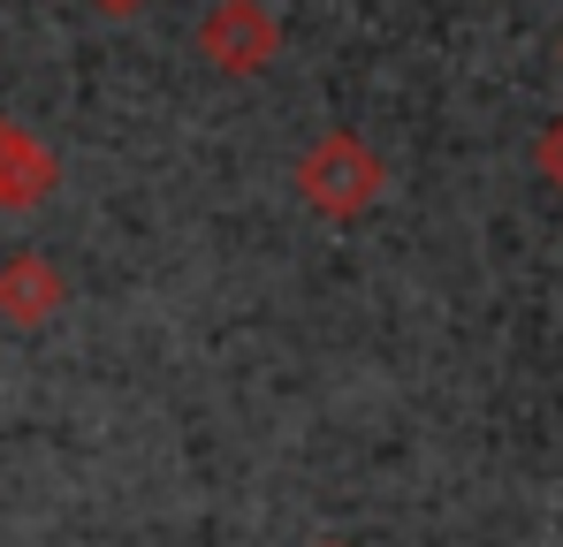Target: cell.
<instances>
[{
    "mask_svg": "<svg viewBox=\"0 0 563 547\" xmlns=\"http://www.w3.org/2000/svg\"><path fill=\"white\" fill-rule=\"evenodd\" d=\"M380 182H388L380 153L366 137H351V130H328V137L297 160V198H305L312 213H328V221H358L380 198Z\"/></svg>",
    "mask_w": 563,
    "mask_h": 547,
    "instance_id": "cell-1",
    "label": "cell"
},
{
    "mask_svg": "<svg viewBox=\"0 0 563 547\" xmlns=\"http://www.w3.org/2000/svg\"><path fill=\"white\" fill-rule=\"evenodd\" d=\"M198 54L221 69V77H260L282 54V23L267 0H221L206 23H198Z\"/></svg>",
    "mask_w": 563,
    "mask_h": 547,
    "instance_id": "cell-2",
    "label": "cell"
},
{
    "mask_svg": "<svg viewBox=\"0 0 563 547\" xmlns=\"http://www.w3.org/2000/svg\"><path fill=\"white\" fill-rule=\"evenodd\" d=\"M69 304V281L54 259H38V252H15V259H0V320L8 327H46L54 312Z\"/></svg>",
    "mask_w": 563,
    "mask_h": 547,
    "instance_id": "cell-3",
    "label": "cell"
},
{
    "mask_svg": "<svg viewBox=\"0 0 563 547\" xmlns=\"http://www.w3.org/2000/svg\"><path fill=\"white\" fill-rule=\"evenodd\" d=\"M54 182H62V160H54L23 122L0 114V213H31V205H46Z\"/></svg>",
    "mask_w": 563,
    "mask_h": 547,
    "instance_id": "cell-4",
    "label": "cell"
},
{
    "mask_svg": "<svg viewBox=\"0 0 563 547\" xmlns=\"http://www.w3.org/2000/svg\"><path fill=\"white\" fill-rule=\"evenodd\" d=\"M533 168H541V182H549V190L563 198V114L549 122V130H541V145H533Z\"/></svg>",
    "mask_w": 563,
    "mask_h": 547,
    "instance_id": "cell-5",
    "label": "cell"
},
{
    "mask_svg": "<svg viewBox=\"0 0 563 547\" xmlns=\"http://www.w3.org/2000/svg\"><path fill=\"white\" fill-rule=\"evenodd\" d=\"M99 8H107V15H130V8H145V0H99Z\"/></svg>",
    "mask_w": 563,
    "mask_h": 547,
    "instance_id": "cell-6",
    "label": "cell"
},
{
    "mask_svg": "<svg viewBox=\"0 0 563 547\" xmlns=\"http://www.w3.org/2000/svg\"><path fill=\"white\" fill-rule=\"evenodd\" d=\"M320 547H343V540H320Z\"/></svg>",
    "mask_w": 563,
    "mask_h": 547,
    "instance_id": "cell-7",
    "label": "cell"
}]
</instances>
